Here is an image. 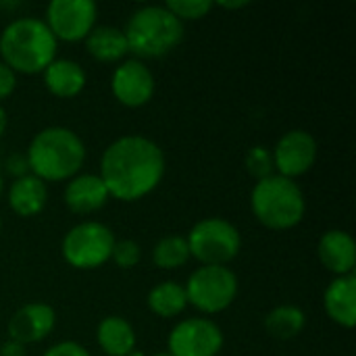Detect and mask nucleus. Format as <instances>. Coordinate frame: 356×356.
Segmentation results:
<instances>
[{
    "mask_svg": "<svg viewBox=\"0 0 356 356\" xmlns=\"http://www.w3.org/2000/svg\"><path fill=\"white\" fill-rule=\"evenodd\" d=\"M163 150L148 138L125 136L113 142L100 161V179L108 196L119 200H138L150 194L163 179Z\"/></svg>",
    "mask_w": 356,
    "mask_h": 356,
    "instance_id": "nucleus-1",
    "label": "nucleus"
},
{
    "mask_svg": "<svg viewBox=\"0 0 356 356\" xmlns=\"http://www.w3.org/2000/svg\"><path fill=\"white\" fill-rule=\"evenodd\" d=\"M0 54L13 71L40 73L54 60L56 38L40 19H15L0 35Z\"/></svg>",
    "mask_w": 356,
    "mask_h": 356,
    "instance_id": "nucleus-2",
    "label": "nucleus"
},
{
    "mask_svg": "<svg viewBox=\"0 0 356 356\" xmlns=\"http://www.w3.org/2000/svg\"><path fill=\"white\" fill-rule=\"evenodd\" d=\"M27 165L42 181H60L73 177L86 159L79 136L67 127L42 129L27 148Z\"/></svg>",
    "mask_w": 356,
    "mask_h": 356,
    "instance_id": "nucleus-3",
    "label": "nucleus"
},
{
    "mask_svg": "<svg viewBox=\"0 0 356 356\" xmlns=\"http://www.w3.org/2000/svg\"><path fill=\"white\" fill-rule=\"evenodd\" d=\"M123 33L129 52L156 58L171 52L181 42L184 23L165 6H142L129 17Z\"/></svg>",
    "mask_w": 356,
    "mask_h": 356,
    "instance_id": "nucleus-4",
    "label": "nucleus"
},
{
    "mask_svg": "<svg viewBox=\"0 0 356 356\" xmlns=\"http://www.w3.org/2000/svg\"><path fill=\"white\" fill-rule=\"evenodd\" d=\"M254 217L271 229H290L305 217V196L298 184L282 175L261 179L250 196Z\"/></svg>",
    "mask_w": 356,
    "mask_h": 356,
    "instance_id": "nucleus-5",
    "label": "nucleus"
},
{
    "mask_svg": "<svg viewBox=\"0 0 356 356\" xmlns=\"http://www.w3.org/2000/svg\"><path fill=\"white\" fill-rule=\"evenodd\" d=\"M240 232L225 219H204L196 223L188 238L190 254L204 265L223 267L240 252Z\"/></svg>",
    "mask_w": 356,
    "mask_h": 356,
    "instance_id": "nucleus-6",
    "label": "nucleus"
},
{
    "mask_svg": "<svg viewBox=\"0 0 356 356\" xmlns=\"http://www.w3.org/2000/svg\"><path fill=\"white\" fill-rule=\"evenodd\" d=\"M115 246L113 232L96 221H86L67 232L63 257L75 269H96L111 259Z\"/></svg>",
    "mask_w": 356,
    "mask_h": 356,
    "instance_id": "nucleus-7",
    "label": "nucleus"
},
{
    "mask_svg": "<svg viewBox=\"0 0 356 356\" xmlns=\"http://www.w3.org/2000/svg\"><path fill=\"white\" fill-rule=\"evenodd\" d=\"M238 292L234 271L219 265H204L196 269L186 286L188 302L202 313H219L227 309Z\"/></svg>",
    "mask_w": 356,
    "mask_h": 356,
    "instance_id": "nucleus-8",
    "label": "nucleus"
},
{
    "mask_svg": "<svg viewBox=\"0 0 356 356\" xmlns=\"http://www.w3.org/2000/svg\"><path fill=\"white\" fill-rule=\"evenodd\" d=\"M96 13L92 0H52L46 8V25L54 38L77 42L94 29Z\"/></svg>",
    "mask_w": 356,
    "mask_h": 356,
    "instance_id": "nucleus-9",
    "label": "nucleus"
},
{
    "mask_svg": "<svg viewBox=\"0 0 356 356\" xmlns=\"http://www.w3.org/2000/svg\"><path fill=\"white\" fill-rule=\"evenodd\" d=\"M221 346L223 334L209 319H186L169 336L171 356H217Z\"/></svg>",
    "mask_w": 356,
    "mask_h": 356,
    "instance_id": "nucleus-10",
    "label": "nucleus"
},
{
    "mask_svg": "<svg viewBox=\"0 0 356 356\" xmlns=\"http://www.w3.org/2000/svg\"><path fill=\"white\" fill-rule=\"evenodd\" d=\"M273 156V167L280 171L282 177H298L307 173L315 159H317V142L315 138L305 131V129H292L275 146Z\"/></svg>",
    "mask_w": 356,
    "mask_h": 356,
    "instance_id": "nucleus-11",
    "label": "nucleus"
},
{
    "mask_svg": "<svg viewBox=\"0 0 356 356\" xmlns=\"http://www.w3.org/2000/svg\"><path fill=\"white\" fill-rule=\"evenodd\" d=\"M113 94L125 106H144L154 94V77L140 60H125L113 73Z\"/></svg>",
    "mask_w": 356,
    "mask_h": 356,
    "instance_id": "nucleus-12",
    "label": "nucleus"
},
{
    "mask_svg": "<svg viewBox=\"0 0 356 356\" xmlns=\"http://www.w3.org/2000/svg\"><path fill=\"white\" fill-rule=\"evenodd\" d=\"M56 315L52 311V307L48 305H40V302H31L21 307L8 321V336L13 342L19 344H31V342H40L44 340L52 327H54Z\"/></svg>",
    "mask_w": 356,
    "mask_h": 356,
    "instance_id": "nucleus-13",
    "label": "nucleus"
},
{
    "mask_svg": "<svg viewBox=\"0 0 356 356\" xmlns=\"http://www.w3.org/2000/svg\"><path fill=\"white\" fill-rule=\"evenodd\" d=\"M319 259L332 271L340 275L353 273L356 263V244L350 234L332 229L319 240Z\"/></svg>",
    "mask_w": 356,
    "mask_h": 356,
    "instance_id": "nucleus-14",
    "label": "nucleus"
},
{
    "mask_svg": "<svg viewBox=\"0 0 356 356\" xmlns=\"http://www.w3.org/2000/svg\"><path fill=\"white\" fill-rule=\"evenodd\" d=\"M325 311L327 315L344 325L353 327L356 321V277L355 273L336 277L325 290Z\"/></svg>",
    "mask_w": 356,
    "mask_h": 356,
    "instance_id": "nucleus-15",
    "label": "nucleus"
},
{
    "mask_svg": "<svg viewBox=\"0 0 356 356\" xmlns=\"http://www.w3.org/2000/svg\"><path fill=\"white\" fill-rule=\"evenodd\" d=\"M108 200V190L98 175H79L69 181L65 202L73 213H94Z\"/></svg>",
    "mask_w": 356,
    "mask_h": 356,
    "instance_id": "nucleus-16",
    "label": "nucleus"
},
{
    "mask_svg": "<svg viewBox=\"0 0 356 356\" xmlns=\"http://www.w3.org/2000/svg\"><path fill=\"white\" fill-rule=\"evenodd\" d=\"M44 83L46 88L58 98L77 96L86 86V73L81 65L69 58H54L44 69Z\"/></svg>",
    "mask_w": 356,
    "mask_h": 356,
    "instance_id": "nucleus-17",
    "label": "nucleus"
},
{
    "mask_svg": "<svg viewBox=\"0 0 356 356\" xmlns=\"http://www.w3.org/2000/svg\"><path fill=\"white\" fill-rule=\"evenodd\" d=\"M46 200H48L46 184L35 175H25L15 179V184L8 190V204L21 217L38 215L44 209Z\"/></svg>",
    "mask_w": 356,
    "mask_h": 356,
    "instance_id": "nucleus-18",
    "label": "nucleus"
},
{
    "mask_svg": "<svg viewBox=\"0 0 356 356\" xmlns=\"http://www.w3.org/2000/svg\"><path fill=\"white\" fill-rule=\"evenodd\" d=\"M86 48L96 60H102V63H115L123 58V54L129 52L125 33L111 25L92 29L86 38Z\"/></svg>",
    "mask_w": 356,
    "mask_h": 356,
    "instance_id": "nucleus-19",
    "label": "nucleus"
},
{
    "mask_svg": "<svg viewBox=\"0 0 356 356\" xmlns=\"http://www.w3.org/2000/svg\"><path fill=\"white\" fill-rule=\"evenodd\" d=\"M98 344L108 356H127L136 348L134 327L121 317H106L98 325Z\"/></svg>",
    "mask_w": 356,
    "mask_h": 356,
    "instance_id": "nucleus-20",
    "label": "nucleus"
},
{
    "mask_svg": "<svg viewBox=\"0 0 356 356\" xmlns=\"http://www.w3.org/2000/svg\"><path fill=\"white\" fill-rule=\"evenodd\" d=\"M186 305H188L186 288H181L175 282H163V284L154 286L148 294L150 311L165 319L179 315L186 309Z\"/></svg>",
    "mask_w": 356,
    "mask_h": 356,
    "instance_id": "nucleus-21",
    "label": "nucleus"
},
{
    "mask_svg": "<svg viewBox=\"0 0 356 356\" xmlns=\"http://www.w3.org/2000/svg\"><path fill=\"white\" fill-rule=\"evenodd\" d=\"M305 313L298 309V307H277L273 309L267 319H265V327L267 332L273 336V338H280V340H290V338H296L302 327H305Z\"/></svg>",
    "mask_w": 356,
    "mask_h": 356,
    "instance_id": "nucleus-22",
    "label": "nucleus"
},
{
    "mask_svg": "<svg viewBox=\"0 0 356 356\" xmlns=\"http://www.w3.org/2000/svg\"><path fill=\"white\" fill-rule=\"evenodd\" d=\"M188 259H190L188 240L181 236H167L152 250V261L161 269H177L186 265Z\"/></svg>",
    "mask_w": 356,
    "mask_h": 356,
    "instance_id": "nucleus-23",
    "label": "nucleus"
},
{
    "mask_svg": "<svg viewBox=\"0 0 356 356\" xmlns=\"http://www.w3.org/2000/svg\"><path fill=\"white\" fill-rule=\"evenodd\" d=\"M165 8L169 13H173L179 21L181 19H200L213 8V2L211 0H169L165 4Z\"/></svg>",
    "mask_w": 356,
    "mask_h": 356,
    "instance_id": "nucleus-24",
    "label": "nucleus"
},
{
    "mask_svg": "<svg viewBox=\"0 0 356 356\" xmlns=\"http://www.w3.org/2000/svg\"><path fill=\"white\" fill-rule=\"evenodd\" d=\"M246 167H248V173L261 181L273 175V156L265 146H254L246 154Z\"/></svg>",
    "mask_w": 356,
    "mask_h": 356,
    "instance_id": "nucleus-25",
    "label": "nucleus"
},
{
    "mask_svg": "<svg viewBox=\"0 0 356 356\" xmlns=\"http://www.w3.org/2000/svg\"><path fill=\"white\" fill-rule=\"evenodd\" d=\"M140 254H142L140 252V246L134 240H121V242H115L113 252H111V259L117 263V267L131 269L134 265H138Z\"/></svg>",
    "mask_w": 356,
    "mask_h": 356,
    "instance_id": "nucleus-26",
    "label": "nucleus"
},
{
    "mask_svg": "<svg viewBox=\"0 0 356 356\" xmlns=\"http://www.w3.org/2000/svg\"><path fill=\"white\" fill-rule=\"evenodd\" d=\"M44 356H90V353L75 342H60L52 346Z\"/></svg>",
    "mask_w": 356,
    "mask_h": 356,
    "instance_id": "nucleus-27",
    "label": "nucleus"
},
{
    "mask_svg": "<svg viewBox=\"0 0 356 356\" xmlns=\"http://www.w3.org/2000/svg\"><path fill=\"white\" fill-rule=\"evenodd\" d=\"M6 171H8L10 175H15L17 179H19V177H25L27 171H29L27 156H23V154H19V152L10 154V156L6 159Z\"/></svg>",
    "mask_w": 356,
    "mask_h": 356,
    "instance_id": "nucleus-28",
    "label": "nucleus"
},
{
    "mask_svg": "<svg viewBox=\"0 0 356 356\" xmlns=\"http://www.w3.org/2000/svg\"><path fill=\"white\" fill-rule=\"evenodd\" d=\"M15 83H17L15 71L8 69L4 63H0V100L6 98V96L15 90Z\"/></svg>",
    "mask_w": 356,
    "mask_h": 356,
    "instance_id": "nucleus-29",
    "label": "nucleus"
},
{
    "mask_svg": "<svg viewBox=\"0 0 356 356\" xmlns=\"http://www.w3.org/2000/svg\"><path fill=\"white\" fill-rule=\"evenodd\" d=\"M0 356H25V348L19 342H6L0 346Z\"/></svg>",
    "mask_w": 356,
    "mask_h": 356,
    "instance_id": "nucleus-30",
    "label": "nucleus"
},
{
    "mask_svg": "<svg viewBox=\"0 0 356 356\" xmlns=\"http://www.w3.org/2000/svg\"><path fill=\"white\" fill-rule=\"evenodd\" d=\"M217 4L223 6V8H242V6H248V0H238V2H225V0H221Z\"/></svg>",
    "mask_w": 356,
    "mask_h": 356,
    "instance_id": "nucleus-31",
    "label": "nucleus"
},
{
    "mask_svg": "<svg viewBox=\"0 0 356 356\" xmlns=\"http://www.w3.org/2000/svg\"><path fill=\"white\" fill-rule=\"evenodd\" d=\"M4 129H6V113H4V108L0 106V136L4 134Z\"/></svg>",
    "mask_w": 356,
    "mask_h": 356,
    "instance_id": "nucleus-32",
    "label": "nucleus"
},
{
    "mask_svg": "<svg viewBox=\"0 0 356 356\" xmlns=\"http://www.w3.org/2000/svg\"><path fill=\"white\" fill-rule=\"evenodd\" d=\"M127 356H144V355H142L140 350H131V353H129V355H127Z\"/></svg>",
    "mask_w": 356,
    "mask_h": 356,
    "instance_id": "nucleus-33",
    "label": "nucleus"
},
{
    "mask_svg": "<svg viewBox=\"0 0 356 356\" xmlns=\"http://www.w3.org/2000/svg\"><path fill=\"white\" fill-rule=\"evenodd\" d=\"M0 196H2V177H0Z\"/></svg>",
    "mask_w": 356,
    "mask_h": 356,
    "instance_id": "nucleus-34",
    "label": "nucleus"
},
{
    "mask_svg": "<svg viewBox=\"0 0 356 356\" xmlns=\"http://www.w3.org/2000/svg\"><path fill=\"white\" fill-rule=\"evenodd\" d=\"M154 356H171L169 353H165V355H154Z\"/></svg>",
    "mask_w": 356,
    "mask_h": 356,
    "instance_id": "nucleus-35",
    "label": "nucleus"
},
{
    "mask_svg": "<svg viewBox=\"0 0 356 356\" xmlns=\"http://www.w3.org/2000/svg\"><path fill=\"white\" fill-rule=\"evenodd\" d=\"M0 225H2V223H0Z\"/></svg>",
    "mask_w": 356,
    "mask_h": 356,
    "instance_id": "nucleus-36",
    "label": "nucleus"
}]
</instances>
